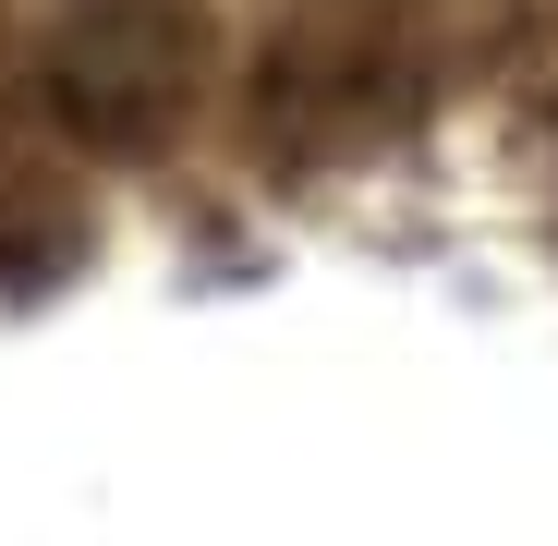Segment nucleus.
Masks as SVG:
<instances>
[{
    "label": "nucleus",
    "instance_id": "nucleus-1",
    "mask_svg": "<svg viewBox=\"0 0 558 546\" xmlns=\"http://www.w3.org/2000/svg\"><path fill=\"white\" fill-rule=\"evenodd\" d=\"M61 122L98 146H158L195 98V13L182 0H98L61 37Z\"/></svg>",
    "mask_w": 558,
    "mask_h": 546
}]
</instances>
